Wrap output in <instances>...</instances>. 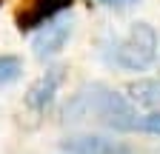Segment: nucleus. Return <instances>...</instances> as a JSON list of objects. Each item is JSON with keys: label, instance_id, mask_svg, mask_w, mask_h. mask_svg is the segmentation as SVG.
Wrapping results in <instances>:
<instances>
[{"label": "nucleus", "instance_id": "5", "mask_svg": "<svg viewBox=\"0 0 160 154\" xmlns=\"http://www.w3.org/2000/svg\"><path fill=\"white\" fill-rule=\"evenodd\" d=\"M69 34H72V23L69 20H49V23H43V31L34 37L32 49H34V54L40 60H43V57H52V54H57L63 49Z\"/></svg>", "mask_w": 160, "mask_h": 154}, {"label": "nucleus", "instance_id": "1", "mask_svg": "<svg viewBox=\"0 0 160 154\" xmlns=\"http://www.w3.org/2000/svg\"><path fill=\"white\" fill-rule=\"evenodd\" d=\"M66 117L69 120H86L94 117L100 123H106L114 131H134L140 126V117L132 106V100H126L123 94H117L106 86H86L74 94V100L66 106Z\"/></svg>", "mask_w": 160, "mask_h": 154}, {"label": "nucleus", "instance_id": "2", "mask_svg": "<svg viewBox=\"0 0 160 154\" xmlns=\"http://www.w3.org/2000/svg\"><path fill=\"white\" fill-rule=\"evenodd\" d=\"M160 51V40H157V31L149 23H132V29L126 31V37H120L114 43L109 60L120 69H129V71H143L154 63V57Z\"/></svg>", "mask_w": 160, "mask_h": 154}, {"label": "nucleus", "instance_id": "8", "mask_svg": "<svg viewBox=\"0 0 160 154\" xmlns=\"http://www.w3.org/2000/svg\"><path fill=\"white\" fill-rule=\"evenodd\" d=\"M20 71H23V63H20L14 54H0V86L14 83L20 77Z\"/></svg>", "mask_w": 160, "mask_h": 154}, {"label": "nucleus", "instance_id": "11", "mask_svg": "<svg viewBox=\"0 0 160 154\" xmlns=\"http://www.w3.org/2000/svg\"><path fill=\"white\" fill-rule=\"evenodd\" d=\"M3 3H9V0H0V6H3Z\"/></svg>", "mask_w": 160, "mask_h": 154}, {"label": "nucleus", "instance_id": "10", "mask_svg": "<svg viewBox=\"0 0 160 154\" xmlns=\"http://www.w3.org/2000/svg\"><path fill=\"white\" fill-rule=\"evenodd\" d=\"M100 3H106V6H126V3H134V0H100Z\"/></svg>", "mask_w": 160, "mask_h": 154}, {"label": "nucleus", "instance_id": "7", "mask_svg": "<svg viewBox=\"0 0 160 154\" xmlns=\"http://www.w3.org/2000/svg\"><path fill=\"white\" fill-rule=\"evenodd\" d=\"M126 91H129L132 103H137V106H149V108L160 106V80H137V83H129Z\"/></svg>", "mask_w": 160, "mask_h": 154}, {"label": "nucleus", "instance_id": "6", "mask_svg": "<svg viewBox=\"0 0 160 154\" xmlns=\"http://www.w3.org/2000/svg\"><path fill=\"white\" fill-rule=\"evenodd\" d=\"M63 83V69L60 66H54V69H49L40 80L29 89V94H26V103L34 108V111H43L52 100H54V94H57V86Z\"/></svg>", "mask_w": 160, "mask_h": 154}, {"label": "nucleus", "instance_id": "3", "mask_svg": "<svg viewBox=\"0 0 160 154\" xmlns=\"http://www.w3.org/2000/svg\"><path fill=\"white\" fill-rule=\"evenodd\" d=\"M72 3H74V0H32V3H26L23 9L17 12V29L20 31L37 29V26L54 20V17L60 12H66Z\"/></svg>", "mask_w": 160, "mask_h": 154}, {"label": "nucleus", "instance_id": "9", "mask_svg": "<svg viewBox=\"0 0 160 154\" xmlns=\"http://www.w3.org/2000/svg\"><path fill=\"white\" fill-rule=\"evenodd\" d=\"M137 131H149V134H160V111H152L146 117H140Z\"/></svg>", "mask_w": 160, "mask_h": 154}, {"label": "nucleus", "instance_id": "4", "mask_svg": "<svg viewBox=\"0 0 160 154\" xmlns=\"http://www.w3.org/2000/svg\"><path fill=\"white\" fill-rule=\"evenodd\" d=\"M66 154H132L129 146L100 137V134H80V137H66L63 140Z\"/></svg>", "mask_w": 160, "mask_h": 154}]
</instances>
